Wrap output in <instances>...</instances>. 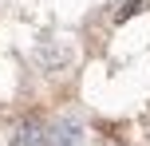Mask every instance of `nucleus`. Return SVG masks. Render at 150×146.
Instances as JSON below:
<instances>
[{"label": "nucleus", "mask_w": 150, "mask_h": 146, "mask_svg": "<svg viewBox=\"0 0 150 146\" xmlns=\"http://www.w3.org/2000/svg\"><path fill=\"white\" fill-rule=\"evenodd\" d=\"M146 0H127V4H119V12H115V24H122V20H130V16L142 8Z\"/></svg>", "instance_id": "3"}, {"label": "nucleus", "mask_w": 150, "mask_h": 146, "mask_svg": "<svg viewBox=\"0 0 150 146\" xmlns=\"http://www.w3.org/2000/svg\"><path fill=\"white\" fill-rule=\"evenodd\" d=\"M83 138V126L75 118H63V123H52V146H75Z\"/></svg>", "instance_id": "2"}, {"label": "nucleus", "mask_w": 150, "mask_h": 146, "mask_svg": "<svg viewBox=\"0 0 150 146\" xmlns=\"http://www.w3.org/2000/svg\"><path fill=\"white\" fill-rule=\"evenodd\" d=\"M12 146H52V126L40 118H24L12 130Z\"/></svg>", "instance_id": "1"}]
</instances>
